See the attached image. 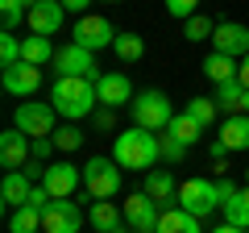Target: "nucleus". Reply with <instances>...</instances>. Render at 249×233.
Instances as JSON below:
<instances>
[{"label":"nucleus","mask_w":249,"mask_h":233,"mask_svg":"<svg viewBox=\"0 0 249 233\" xmlns=\"http://www.w3.org/2000/svg\"><path fill=\"white\" fill-rule=\"evenodd\" d=\"M241 200H245V204H249V188H245V192H241Z\"/></svg>","instance_id":"nucleus-45"},{"label":"nucleus","mask_w":249,"mask_h":233,"mask_svg":"<svg viewBox=\"0 0 249 233\" xmlns=\"http://www.w3.org/2000/svg\"><path fill=\"white\" fill-rule=\"evenodd\" d=\"M216 196H220V204H229V200L237 196V183H232L229 175H224V179H216Z\"/></svg>","instance_id":"nucleus-36"},{"label":"nucleus","mask_w":249,"mask_h":233,"mask_svg":"<svg viewBox=\"0 0 249 233\" xmlns=\"http://www.w3.org/2000/svg\"><path fill=\"white\" fill-rule=\"evenodd\" d=\"M196 4L199 0H166V9H170V17H196Z\"/></svg>","instance_id":"nucleus-35"},{"label":"nucleus","mask_w":249,"mask_h":233,"mask_svg":"<svg viewBox=\"0 0 249 233\" xmlns=\"http://www.w3.org/2000/svg\"><path fill=\"white\" fill-rule=\"evenodd\" d=\"M25 175H29V179H42V175H46V167H42L37 158H29V162H25Z\"/></svg>","instance_id":"nucleus-39"},{"label":"nucleus","mask_w":249,"mask_h":233,"mask_svg":"<svg viewBox=\"0 0 249 233\" xmlns=\"http://www.w3.org/2000/svg\"><path fill=\"white\" fill-rule=\"evenodd\" d=\"M17 129H21V134H29L34 142H37V137H54V104L25 100V104L17 108Z\"/></svg>","instance_id":"nucleus-6"},{"label":"nucleus","mask_w":249,"mask_h":233,"mask_svg":"<svg viewBox=\"0 0 249 233\" xmlns=\"http://www.w3.org/2000/svg\"><path fill=\"white\" fill-rule=\"evenodd\" d=\"M237 58H229V54H208L204 58V71H208V79H216V83H229V79H237Z\"/></svg>","instance_id":"nucleus-22"},{"label":"nucleus","mask_w":249,"mask_h":233,"mask_svg":"<svg viewBox=\"0 0 249 233\" xmlns=\"http://www.w3.org/2000/svg\"><path fill=\"white\" fill-rule=\"evenodd\" d=\"M116 42V29L108 17H79V25H75V46H83V50H104V46Z\"/></svg>","instance_id":"nucleus-10"},{"label":"nucleus","mask_w":249,"mask_h":233,"mask_svg":"<svg viewBox=\"0 0 249 233\" xmlns=\"http://www.w3.org/2000/svg\"><path fill=\"white\" fill-rule=\"evenodd\" d=\"M237 79H241V88L249 92V54H245V58H241V67H237Z\"/></svg>","instance_id":"nucleus-40"},{"label":"nucleus","mask_w":249,"mask_h":233,"mask_svg":"<svg viewBox=\"0 0 249 233\" xmlns=\"http://www.w3.org/2000/svg\"><path fill=\"white\" fill-rule=\"evenodd\" d=\"M108 4H121V0H108Z\"/></svg>","instance_id":"nucleus-47"},{"label":"nucleus","mask_w":249,"mask_h":233,"mask_svg":"<svg viewBox=\"0 0 249 233\" xmlns=\"http://www.w3.org/2000/svg\"><path fill=\"white\" fill-rule=\"evenodd\" d=\"M83 188H88L91 200H112L121 192V167H116V158L83 162Z\"/></svg>","instance_id":"nucleus-4"},{"label":"nucleus","mask_w":249,"mask_h":233,"mask_svg":"<svg viewBox=\"0 0 249 233\" xmlns=\"http://www.w3.org/2000/svg\"><path fill=\"white\" fill-rule=\"evenodd\" d=\"M112 233H124V225H121V229H112Z\"/></svg>","instance_id":"nucleus-46"},{"label":"nucleus","mask_w":249,"mask_h":233,"mask_svg":"<svg viewBox=\"0 0 249 233\" xmlns=\"http://www.w3.org/2000/svg\"><path fill=\"white\" fill-rule=\"evenodd\" d=\"M216 108H224V113L237 116V108L245 104V88H241V79H229V83H216Z\"/></svg>","instance_id":"nucleus-23"},{"label":"nucleus","mask_w":249,"mask_h":233,"mask_svg":"<svg viewBox=\"0 0 249 233\" xmlns=\"http://www.w3.org/2000/svg\"><path fill=\"white\" fill-rule=\"evenodd\" d=\"M212 233H249V229H237V225H220V229H212Z\"/></svg>","instance_id":"nucleus-43"},{"label":"nucleus","mask_w":249,"mask_h":233,"mask_svg":"<svg viewBox=\"0 0 249 233\" xmlns=\"http://www.w3.org/2000/svg\"><path fill=\"white\" fill-rule=\"evenodd\" d=\"M158 154L166 162H183L187 158V146L178 142V137H170V134H158Z\"/></svg>","instance_id":"nucleus-33"},{"label":"nucleus","mask_w":249,"mask_h":233,"mask_svg":"<svg viewBox=\"0 0 249 233\" xmlns=\"http://www.w3.org/2000/svg\"><path fill=\"white\" fill-rule=\"evenodd\" d=\"M96 96H100V104H104V108H121L124 100L133 104V83L124 79L121 71H104L96 79Z\"/></svg>","instance_id":"nucleus-15"},{"label":"nucleus","mask_w":249,"mask_h":233,"mask_svg":"<svg viewBox=\"0 0 249 233\" xmlns=\"http://www.w3.org/2000/svg\"><path fill=\"white\" fill-rule=\"evenodd\" d=\"M124 221L133 225V233H158L162 213H158V204H154L145 192H133V196L124 200Z\"/></svg>","instance_id":"nucleus-11"},{"label":"nucleus","mask_w":249,"mask_h":233,"mask_svg":"<svg viewBox=\"0 0 249 233\" xmlns=\"http://www.w3.org/2000/svg\"><path fill=\"white\" fill-rule=\"evenodd\" d=\"M112 50H116V58H121V63H137V58L145 54V42H142L137 34H116Z\"/></svg>","instance_id":"nucleus-27"},{"label":"nucleus","mask_w":249,"mask_h":233,"mask_svg":"<svg viewBox=\"0 0 249 233\" xmlns=\"http://www.w3.org/2000/svg\"><path fill=\"white\" fill-rule=\"evenodd\" d=\"M112 158H116V167H124V171H150L154 162L162 158V154H158V134L137 129V125L124 129V134H116Z\"/></svg>","instance_id":"nucleus-2"},{"label":"nucleus","mask_w":249,"mask_h":233,"mask_svg":"<svg viewBox=\"0 0 249 233\" xmlns=\"http://www.w3.org/2000/svg\"><path fill=\"white\" fill-rule=\"evenodd\" d=\"M183 34H187V42H204V38H212V34H216V25H212L208 17H199V13H196V17H187Z\"/></svg>","instance_id":"nucleus-31"},{"label":"nucleus","mask_w":249,"mask_h":233,"mask_svg":"<svg viewBox=\"0 0 249 233\" xmlns=\"http://www.w3.org/2000/svg\"><path fill=\"white\" fill-rule=\"evenodd\" d=\"M91 125H96V129H112V125H116L112 108H100V113H91Z\"/></svg>","instance_id":"nucleus-37"},{"label":"nucleus","mask_w":249,"mask_h":233,"mask_svg":"<svg viewBox=\"0 0 249 233\" xmlns=\"http://www.w3.org/2000/svg\"><path fill=\"white\" fill-rule=\"evenodd\" d=\"M62 17H67V9H62V0H37L34 9H29V34H42V38H50V34H58V25H62Z\"/></svg>","instance_id":"nucleus-14"},{"label":"nucleus","mask_w":249,"mask_h":233,"mask_svg":"<svg viewBox=\"0 0 249 233\" xmlns=\"http://www.w3.org/2000/svg\"><path fill=\"white\" fill-rule=\"evenodd\" d=\"M91 229H100V233L121 229V213H116L112 200H100V204H91Z\"/></svg>","instance_id":"nucleus-24"},{"label":"nucleus","mask_w":249,"mask_h":233,"mask_svg":"<svg viewBox=\"0 0 249 233\" xmlns=\"http://www.w3.org/2000/svg\"><path fill=\"white\" fill-rule=\"evenodd\" d=\"M54 71L58 75H75V79H100V67H96V54L83 50V46H62L58 54H54Z\"/></svg>","instance_id":"nucleus-5"},{"label":"nucleus","mask_w":249,"mask_h":233,"mask_svg":"<svg viewBox=\"0 0 249 233\" xmlns=\"http://www.w3.org/2000/svg\"><path fill=\"white\" fill-rule=\"evenodd\" d=\"M178 208H187L191 216H208L212 208H220L216 183H208V179H187L183 188H178Z\"/></svg>","instance_id":"nucleus-7"},{"label":"nucleus","mask_w":249,"mask_h":233,"mask_svg":"<svg viewBox=\"0 0 249 233\" xmlns=\"http://www.w3.org/2000/svg\"><path fill=\"white\" fill-rule=\"evenodd\" d=\"M212 46L216 54H229V58H245L249 54V29L241 21H220L212 34Z\"/></svg>","instance_id":"nucleus-13"},{"label":"nucleus","mask_w":249,"mask_h":233,"mask_svg":"<svg viewBox=\"0 0 249 233\" xmlns=\"http://www.w3.org/2000/svg\"><path fill=\"white\" fill-rule=\"evenodd\" d=\"M50 150H54V137H37V142H34V158H37V162L50 158Z\"/></svg>","instance_id":"nucleus-38"},{"label":"nucleus","mask_w":249,"mask_h":233,"mask_svg":"<svg viewBox=\"0 0 249 233\" xmlns=\"http://www.w3.org/2000/svg\"><path fill=\"white\" fill-rule=\"evenodd\" d=\"M83 225V213L75 200H50V204L42 208V229L46 233H79Z\"/></svg>","instance_id":"nucleus-8"},{"label":"nucleus","mask_w":249,"mask_h":233,"mask_svg":"<svg viewBox=\"0 0 249 233\" xmlns=\"http://www.w3.org/2000/svg\"><path fill=\"white\" fill-rule=\"evenodd\" d=\"M133 125L137 129H150V134H162V129L175 121V113H170V100L162 96V92H142V96H133Z\"/></svg>","instance_id":"nucleus-3"},{"label":"nucleus","mask_w":249,"mask_h":233,"mask_svg":"<svg viewBox=\"0 0 249 233\" xmlns=\"http://www.w3.org/2000/svg\"><path fill=\"white\" fill-rule=\"evenodd\" d=\"M29 192H34V179H29L25 171H4V179H0V196H4V204H13V208L29 204Z\"/></svg>","instance_id":"nucleus-17"},{"label":"nucleus","mask_w":249,"mask_h":233,"mask_svg":"<svg viewBox=\"0 0 249 233\" xmlns=\"http://www.w3.org/2000/svg\"><path fill=\"white\" fill-rule=\"evenodd\" d=\"M216 100H208V96H191V104H187V116L196 121L199 129H208V125H216Z\"/></svg>","instance_id":"nucleus-26"},{"label":"nucleus","mask_w":249,"mask_h":233,"mask_svg":"<svg viewBox=\"0 0 249 233\" xmlns=\"http://www.w3.org/2000/svg\"><path fill=\"white\" fill-rule=\"evenodd\" d=\"M21 21H29L25 4H21V0H0V25H4V34H13Z\"/></svg>","instance_id":"nucleus-29"},{"label":"nucleus","mask_w":249,"mask_h":233,"mask_svg":"<svg viewBox=\"0 0 249 233\" xmlns=\"http://www.w3.org/2000/svg\"><path fill=\"white\" fill-rule=\"evenodd\" d=\"M42 229V213H37L34 204H21L17 213L9 216V233H37Z\"/></svg>","instance_id":"nucleus-25"},{"label":"nucleus","mask_w":249,"mask_h":233,"mask_svg":"<svg viewBox=\"0 0 249 233\" xmlns=\"http://www.w3.org/2000/svg\"><path fill=\"white\" fill-rule=\"evenodd\" d=\"M88 4H91V0H62V9H67V13H83Z\"/></svg>","instance_id":"nucleus-41"},{"label":"nucleus","mask_w":249,"mask_h":233,"mask_svg":"<svg viewBox=\"0 0 249 233\" xmlns=\"http://www.w3.org/2000/svg\"><path fill=\"white\" fill-rule=\"evenodd\" d=\"M245 175H249V171H245Z\"/></svg>","instance_id":"nucleus-48"},{"label":"nucleus","mask_w":249,"mask_h":233,"mask_svg":"<svg viewBox=\"0 0 249 233\" xmlns=\"http://www.w3.org/2000/svg\"><path fill=\"white\" fill-rule=\"evenodd\" d=\"M54 113L67 116V121H79V116H91V108L100 104L96 96V79H75V75H58L50 88Z\"/></svg>","instance_id":"nucleus-1"},{"label":"nucleus","mask_w":249,"mask_h":233,"mask_svg":"<svg viewBox=\"0 0 249 233\" xmlns=\"http://www.w3.org/2000/svg\"><path fill=\"white\" fill-rule=\"evenodd\" d=\"M37 88H42V67H34V63L4 67V92H13V96H34Z\"/></svg>","instance_id":"nucleus-16"},{"label":"nucleus","mask_w":249,"mask_h":233,"mask_svg":"<svg viewBox=\"0 0 249 233\" xmlns=\"http://www.w3.org/2000/svg\"><path fill=\"white\" fill-rule=\"evenodd\" d=\"M54 146H58L62 154H71V150H79V146H83V129H79V125H62L58 134H54Z\"/></svg>","instance_id":"nucleus-32"},{"label":"nucleus","mask_w":249,"mask_h":233,"mask_svg":"<svg viewBox=\"0 0 249 233\" xmlns=\"http://www.w3.org/2000/svg\"><path fill=\"white\" fill-rule=\"evenodd\" d=\"M224 208V225H237V229H249V204L241 200V192L229 200V204H220Z\"/></svg>","instance_id":"nucleus-30"},{"label":"nucleus","mask_w":249,"mask_h":233,"mask_svg":"<svg viewBox=\"0 0 249 233\" xmlns=\"http://www.w3.org/2000/svg\"><path fill=\"white\" fill-rule=\"evenodd\" d=\"M83 183V171L79 167H71V162H54V167H46V175H42V188L50 192L54 200H71V192Z\"/></svg>","instance_id":"nucleus-12"},{"label":"nucleus","mask_w":249,"mask_h":233,"mask_svg":"<svg viewBox=\"0 0 249 233\" xmlns=\"http://www.w3.org/2000/svg\"><path fill=\"white\" fill-rule=\"evenodd\" d=\"M162 134L178 137V142H183V146H196V137H199V125H196V121H191V116H187V113H178L175 121H170V125L162 129Z\"/></svg>","instance_id":"nucleus-28"},{"label":"nucleus","mask_w":249,"mask_h":233,"mask_svg":"<svg viewBox=\"0 0 249 233\" xmlns=\"http://www.w3.org/2000/svg\"><path fill=\"white\" fill-rule=\"evenodd\" d=\"M224 154H229V150H224V142H212V158H216V162H224Z\"/></svg>","instance_id":"nucleus-42"},{"label":"nucleus","mask_w":249,"mask_h":233,"mask_svg":"<svg viewBox=\"0 0 249 233\" xmlns=\"http://www.w3.org/2000/svg\"><path fill=\"white\" fill-rule=\"evenodd\" d=\"M158 233H204V229H199V216H191L187 208H166L158 221Z\"/></svg>","instance_id":"nucleus-21"},{"label":"nucleus","mask_w":249,"mask_h":233,"mask_svg":"<svg viewBox=\"0 0 249 233\" xmlns=\"http://www.w3.org/2000/svg\"><path fill=\"white\" fill-rule=\"evenodd\" d=\"M29 158H34V137L21 134L17 125L4 129L0 134V162H4V171H25Z\"/></svg>","instance_id":"nucleus-9"},{"label":"nucleus","mask_w":249,"mask_h":233,"mask_svg":"<svg viewBox=\"0 0 249 233\" xmlns=\"http://www.w3.org/2000/svg\"><path fill=\"white\" fill-rule=\"evenodd\" d=\"M224 150H249V113H237V116H224L220 125V137Z\"/></svg>","instance_id":"nucleus-18"},{"label":"nucleus","mask_w":249,"mask_h":233,"mask_svg":"<svg viewBox=\"0 0 249 233\" xmlns=\"http://www.w3.org/2000/svg\"><path fill=\"white\" fill-rule=\"evenodd\" d=\"M54 46H50V38H42V34H29L25 42H21V63H34V67H46V63H54Z\"/></svg>","instance_id":"nucleus-19"},{"label":"nucleus","mask_w":249,"mask_h":233,"mask_svg":"<svg viewBox=\"0 0 249 233\" xmlns=\"http://www.w3.org/2000/svg\"><path fill=\"white\" fill-rule=\"evenodd\" d=\"M145 196L154 204H175L178 200V183L170 179L166 171H150V179H145Z\"/></svg>","instance_id":"nucleus-20"},{"label":"nucleus","mask_w":249,"mask_h":233,"mask_svg":"<svg viewBox=\"0 0 249 233\" xmlns=\"http://www.w3.org/2000/svg\"><path fill=\"white\" fill-rule=\"evenodd\" d=\"M0 63H4V67L21 63V42H17L13 34H4V38H0Z\"/></svg>","instance_id":"nucleus-34"},{"label":"nucleus","mask_w":249,"mask_h":233,"mask_svg":"<svg viewBox=\"0 0 249 233\" xmlns=\"http://www.w3.org/2000/svg\"><path fill=\"white\" fill-rule=\"evenodd\" d=\"M241 113H249V92H245V104H241Z\"/></svg>","instance_id":"nucleus-44"}]
</instances>
